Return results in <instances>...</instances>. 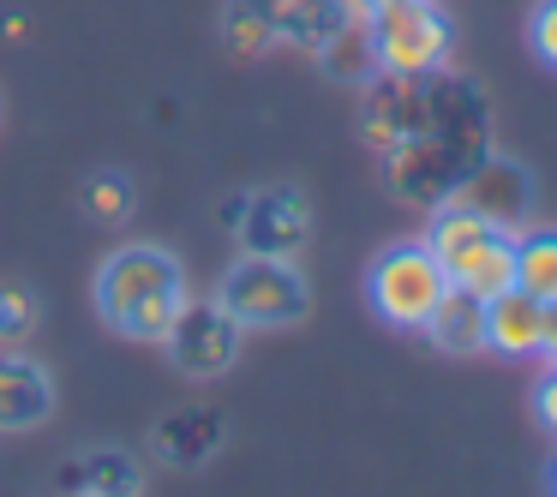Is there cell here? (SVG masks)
<instances>
[{"instance_id": "7402d4cb", "label": "cell", "mask_w": 557, "mask_h": 497, "mask_svg": "<svg viewBox=\"0 0 557 497\" xmlns=\"http://www.w3.org/2000/svg\"><path fill=\"white\" fill-rule=\"evenodd\" d=\"M533 353H540L545 365H557V306H545V324H540V348H533Z\"/></svg>"}, {"instance_id": "cb8c5ba5", "label": "cell", "mask_w": 557, "mask_h": 497, "mask_svg": "<svg viewBox=\"0 0 557 497\" xmlns=\"http://www.w3.org/2000/svg\"><path fill=\"white\" fill-rule=\"evenodd\" d=\"M366 7H372V13H377V7H396V0H366Z\"/></svg>"}, {"instance_id": "52a82bcc", "label": "cell", "mask_w": 557, "mask_h": 497, "mask_svg": "<svg viewBox=\"0 0 557 497\" xmlns=\"http://www.w3.org/2000/svg\"><path fill=\"white\" fill-rule=\"evenodd\" d=\"M449 204L485 216L492 228L521 234V228H528V210H533V174L521 169L516 157H497V150H485V157L473 162V169L461 174L456 186H449Z\"/></svg>"}, {"instance_id": "9c48e42d", "label": "cell", "mask_w": 557, "mask_h": 497, "mask_svg": "<svg viewBox=\"0 0 557 497\" xmlns=\"http://www.w3.org/2000/svg\"><path fill=\"white\" fill-rule=\"evenodd\" d=\"M54 413V377L42 360L7 348L0 353V432H30Z\"/></svg>"}, {"instance_id": "7c38bea8", "label": "cell", "mask_w": 557, "mask_h": 497, "mask_svg": "<svg viewBox=\"0 0 557 497\" xmlns=\"http://www.w3.org/2000/svg\"><path fill=\"white\" fill-rule=\"evenodd\" d=\"M318 66L342 85H372L377 78V49H372V13H354L330 30V42L318 49Z\"/></svg>"}, {"instance_id": "30bf717a", "label": "cell", "mask_w": 557, "mask_h": 497, "mask_svg": "<svg viewBox=\"0 0 557 497\" xmlns=\"http://www.w3.org/2000/svg\"><path fill=\"white\" fill-rule=\"evenodd\" d=\"M258 13H264V25H270V37H276V42L318 54L342 18L372 13V7H366V0H258Z\"/></svg>"}, {"instance_id": "603a6c76", "label": "cell", "mask_w": 557, "mask_h": 497, "mask_svg": "<svg viewBox=\"0 0 557 497\" xmlns=\"http://www.w3.org/2000/svg\"><path fill=\"white\" fill-rule=\"evenodd\" d=\"M545 480H552V497H557V456H552V473H545Z\"/></svg>"}, {"instance_id": "ffe728a7", "label": "cell", "mask_w": 557, "mask_h": 497, "mask_svg": "<svg viewBox=\"0 0 557 497\" xmlns=\"http://www.w3.org/2000/svg\"><path fill=\"white\" fill-rule=\"evenodd\" d=\"M528 42H533V54H540V61L557 73V0H540V7H533Z\"/></svg>"}, {"instance_id": "7a4b0ae2", "label": "cell", "mask_w": 557, "mask_h": 497, "mask_svg": "<svg viewBox=\"0 0 557 497\" xmlns=\"http://www.w3.org/2000/svg\"><path fill=\"white\" fill-rule=\"evenodd\" d=\"M437 270L449 276V288L473 294V300H497V294L516 288V234L492 228L485 216L461 204H432V228H425Z\"/></svg>"}, {"instance_id": "d6986e66", "label": "cell", "mask_w": 557, "mask_h": 497, "mask_svg": "<svg viewBox=\"0 0 557 497\" xmlns=\"http://www.w3.org/2000/svg\"><path fill=\"white\" fill-rule=\"evenodd\" d=\"M37 330V300L25 288H0V341H25Z\"/></svg>"}, {"instance_id": "44dd1931", "label": "cell", "mask_w": 557, "mask_h": 497, "mask_svg": "<svg viewBox=\"0 0 557 497\" xmlns=\"http://www.w3.org/2000/svg\"><path fill=\"white\" fill-rule=\"evenodd\" d=\"M533 413H540V425L557 437V365H545L540 384H533Z\"/></svg>"}, {"instance_id": "2e32d148", "label": "cell", "mask_w": 557, "mask_h": 497, "mask_svg": "<svg viewBox=\"0 0 557 497\" xmlns=\"http://www.w3.org/2000/svg\"><path fill=\"white\" fill-rule=\"evenodd\" d=\"M78 473H85L90 497H138L145 492V473H138V461L126 449H90Z\"/></svg>"}, {"instance_id": "3957f363", "label": "cell", "mask_w": 557, "mask_h": 497, "mask_svg": "<svg viewBox=\"0 0 557 497\" xmlns=\"http://www.w3.org/2000/svg\"><path fill=\"white\" fill-rule=\"evenodd\" d=\"M449 294V276L437 270L425 240H401L384 246L366 270V300L389 330H425V318L437 312V300Z\"/></svg>"}, {"instance_id": "6da1fadb", "label": "cell", "mask_w": 557, "mask_h": 497, "mask_svg": "<svg viewBox=\"0 0 557 497\" xmlns=\"http://www.w3.org/2000/svg\"><path fill=\"white\" fill-rule=\"evenodd\" d=\"M186 300V270L169 246L138 240V246H114L97 270V312L102 324H114L133 341H162L169 318Z\"/></svg>"}, {"instance_id": "9a60e30c", "label": "cell", "mask_w": 557, "mask_h": 497, "mask_svg": "<svg viewBox=\"0 0 557 497\" xmlns=\"http://www.w3.org/2000/svg\"><path fill=\"white\" fill-rule=\"evenodd\" d=\"M216 432H222V420H216L210 408H181L174 420H162V437H157V444H162V456H169V461L193 468V461H205L210 449L222 444Z\"/></svg>"}, {"instance_id": "ac0fdd59", "label": "cell", "mask_w": 557, "mask_h": 497, "mask_svg": "<svg viewBox=\"0 0 557 497\" xmlns=\"http://www.w3.org/2000/svg\"><path fill=\"white\" fill-rule=\"evenodd\" d=\"M85 204L97 222H126L138 210V198H133V181H126V174H97V181L85 186Z\"/></svg>"}, {"instance_id": "ba28073f", "label": "cell", "mask_w": 557, "mask_h": 497, "mask_svg": "<svg viewBox=\"0 0 557 497\" xmlns=\"http://www.w3.org/2000/svg\"><path fill=\"white\" fill-rule=\"evenodd\" d=\"M312 234V216H306V198L288 192V186H270V192H252L240 210V246L258 258H294Z\"/></svg>"}, {"instance_id": "4fadbf2b", "label": "cell", "mask_w": 557, "mask_h": 497, "mask_svg": "<svg viewBox=\"0 0 557 497\" xmlns=\"http://www.w3.org/2000/svg\"><path fill=\"white\" fill-rule=\"evenodd\" d=\"M420 336L437 341L444 353H480V348H485V300H473V294L449 288L444 300H437V312L425 318Z\"/></svg>"}, {"instance_id": "8992f818", "label": "cell", "mask_w": 557, "mask_h": 497, "mask_svg": "<svg viewBox=\"0 0 557 497\" xmlns=\"http://www.w3.org/2000/svg\"><path fill=\"white\" fill-rule=\"evenodd\" d=\"M240 336L246 330L234 324V312L222 300L186 294L181 312H174L169 330H162V353H169V365L186 372V377H222L234 360H240Z\"/></svg>"}, {"instance_id": "d4e9b609", "label": "cell", "mask_w": 557, "mask_h": 497, "mask_svg": "<svg viewBox=\"0 0 557 497\" xmlns=\"http://www.w3.org/2000/svg\"><path fill=\"white\" fill-rule=\"evenodd\" d=\"M78 497H90V492H78Z\"/></svg>"}, {"instance_id": "5b68a950", "label": "cell", "mask_w": 557, "mask_h": 497, "mask_svg": "<svg viewBox=\"0 0 557 497\" xmlns=\"http://www.w3.org/2000/svg\"><path fill=\"white\" fill-rule=\"evenodd\" d=\"M372 49H377V73L425 78V73H444L449 66L456 25L432 0H396V7H377L372 13Z\"/></svg>"}, {"instance_id": "5bb4252c", "label": "cell", "mask_w": 557, "mask_h": 497, "mask_svg": "<svg viewBox=\"0 0 557 497\" xmlns=\"http://www.w3.org/2000/svg\"><path fill=\"white\" fill-rule=\"evenodd\" d=\"M516 288L540 306H557V228H521L516 234Z\"/></svg>"}, {"instance_id": "8fae6325", "label": "cell", "mask_w": 557, "mask_h": 497, "mask_svg": "<svg viewBox=\"0 0 557 497\" xmlns=\"http://www.w3.org/2000/svg\"><path fill=\"white\" fill-rule=\"evenodd\" d=\"M540 324H545V306L521 288L485 300V348H497L504 360H528L540 348Z\"/></svg>"}, {"instance_id": "e0dca14e", "label": "cell", "mask_w": 557, "mask_h": 497, "mask_svg": "<svg viewBox=\"0 0 557 497\" xmlns=\"http://www.w3.org/2000/svg\"><path fill=\"white\" fill-rule=\"evenodd\" d=\"M222 42H228L234 61H258V54L276 49L264 13H258V0H228V13H222Z\"/></svg>"}, {"instance_id": "277c9868", "label": "cell", "mask_w": 557, "mask_h": 497, "mask_svg": "<svg viewBox=\"0 0 557 497\" xmlns=\"http://www.w3.org/2000/svg\"><path fill=\"white\" fill-rule=\"evenodd\" d=\"M222 306L234 312L240 330H288L306 318L312 294H306V276L294 270V258H234L228 276H222Z\"/></svg>"}]
</instances>
